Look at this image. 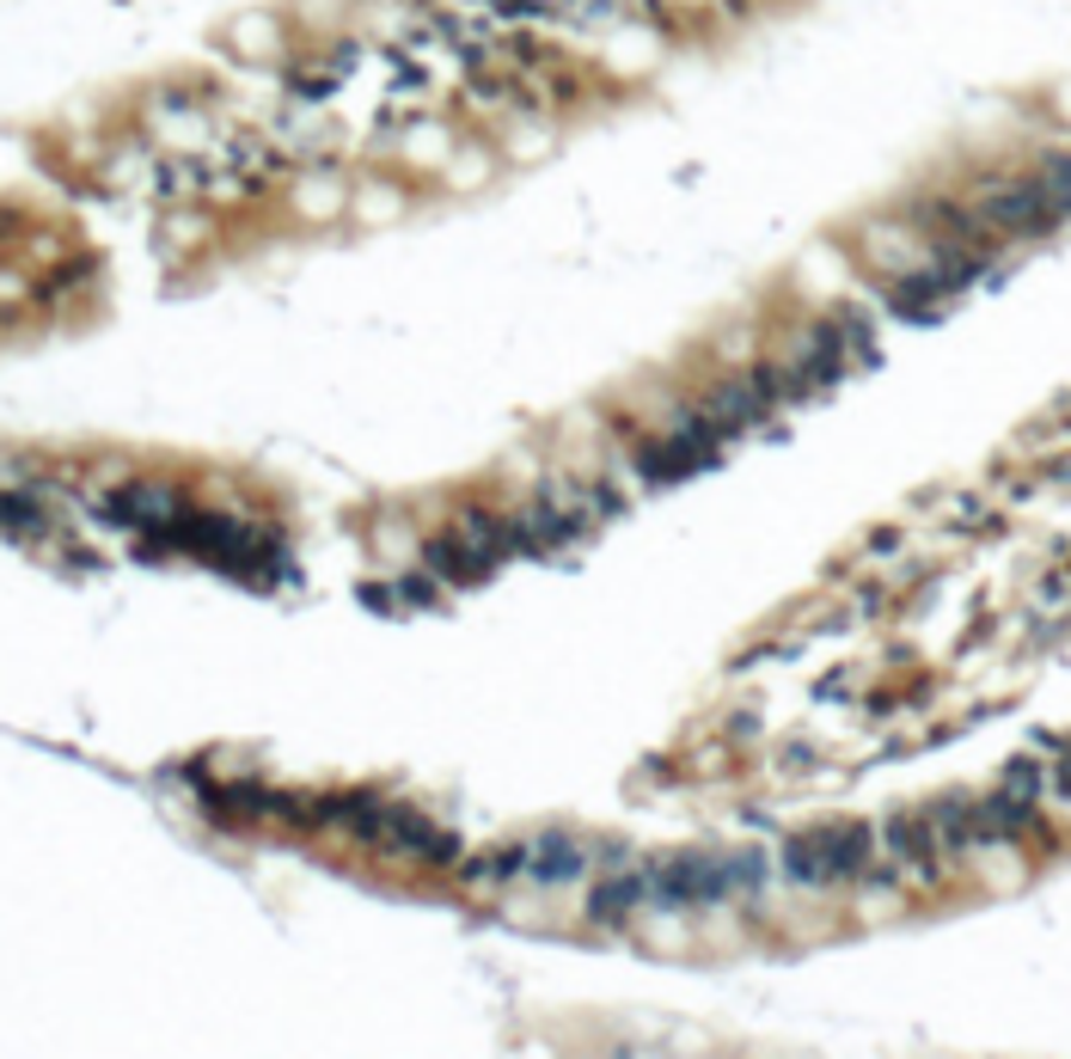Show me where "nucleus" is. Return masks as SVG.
Returning <instances> with one entry per match:
<instances>
[{
  "instance_id": "nucleus-1",
  "label": "nucleus",
  "mask_w": 1071,
  "mask_h": 1059,
  "mask_svg": "<svg viewBox=\"0 0 1071 1059\" xmlns=\"http://www.w3.org/2000/svg\"><path fill=\"white\" fill-rule=\"evenodd\" d=\"M864 857V840L857 833H814V840L796 845V870L802 876H845Z\"/></svg>"
}]
</instances>
